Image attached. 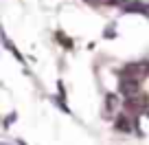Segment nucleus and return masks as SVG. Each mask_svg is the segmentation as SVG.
I'll list each match as a JSON object with an SVG mask.
<instances>
[{"label": "nucleus", "instance_id": "1", "mask_svg": "<svg viewBox=\"0 0 149 145\" xmlns=\"http://www.w3.org/2000/svg\"><path fill=\"white\" fill-rule=\"evenodd\" d=\"M114 130L118 134H130L132 130H136V119H132V114L123 110L114 117Z\"/></svg>", "mask_w": 149, "mask_h": 145}, {"label": "nucleus", "instance_id": "2", "mask_svg": "<svg viewBox=\"0 0 149 145\" xmlns=\"http://www.w3.org/2000/svg\"><path fill=\"white\" fill-rule=\"evenodd\" d=\"M121 11L127 13V15H145V18H149V2H143V0H125Z\"/></svg>", "mask_w": 149, "mask_h": 145}, {"label": "nucleus", "instance_id": "3", "mask_svg": "<svg viewBox=\"0 0 149 145\" xmlns=\"http://www.w3.org/2000/svg\"><path fill=\"white\" fill-rule=\"evenodd\" d=\"M118 106H123V101L118 99L116 92H105V106H103V119H112V117H116V110ZM114 121V119H112Z\"/></svg>", "mask_w": 149, "mask_h": 145}, {"label": "nucleus", "instance_id": "4", "mask_svg": "<svg viewBox=\"0 0 149 145\" xmlns=\"http://www.w3.org/2000/svg\"><path fill=\"white\" fill-rule=\"evenodd\" d=\"M55 40L61 44V46L66 48V51H72V46H74V42H72V38H66L64 35V31H55Z\"/></svg>", "mask_w": 149, "mask_h": 145}, {"label": "nucleus", "instance_id": "5", "mask_svg": "<svg viewBox=\"0 0 149 145\" xmlns=\"http://www.w3.org/2000/svg\"><path fill=\"white\" fill-rule=\"evenodd\" d=\"M103 38L105 40H114L116 38V22H110L105 29H103Z\"/></svg>", "mask_w": 149, "mask_h": 145}, {"label": "nucleus", "instance_id": "6", "mask_svg": "<svg viewBox=\"0 0 149 145\" xmlns=\"http://www.w3.org/2000/svg\"><path fill=\"white\" fill-rule=\"evenodd\" d=\"M51 101L55 103L57 108H59L61 112H66V114H72V110H70V108H68V106H66V103H64L66 99H61V97H51Z\"/></svg>", "mask_w": 149, "mask_h": 145}, {"label": "nucleus", "instance_id": "7", "mask_svg": "<svg viewBox=\"0 0 149 145\" xmlns=\"http://www.w3.org/2000/svg\"><path fill=\"white\" fill-rule=\"evenodd\" d=\"M15 119H18V112L7 114V117H5V121H2V127H5V130H9V127H11V123H13Z\"/></svg>", "mask_w": 149, "mask_h": 145}, {"label": "nucleus", "instance_id": "8", "mask_svg": "<svg viewBox=\"0 0 149 145\" xmlns=\"http://www.w3.org/2000/svg\"><path fill=\"white\" fill-rule=\"evenodd\" d=\"M57 92H59V95H57V97H61V99H66V86H64V81H57Z\"/></svg>", "mask_w": 149, "mask_h": 145}, {"label": "nucleus", "instance_id": "9", "mask_svg": "<svg viewBox=\"0 0 149 145\" xmlns=\"http://www.w3.org/2000/svg\"><path fill=\"white\" fill-rule=\"evenodd\" d=\"M15 145H26V141H22V139H15Z\"/></svg>", "mask_w": 149, "mask_h": 145}, {"label": "nucleus", "instance_id": "10", "mask_svg": "<svg viewBox=\"0 0 149 145\" xmlns=\"http://www.w3.org/2000/svg\"><path fill=\"white\" fill-rule=\"evenodd\" d=\"M0 145H9V143H7V141H2V143H0Z\"/></svg>", "mask_w": 149, "mask_h": 145}]
</instances>
